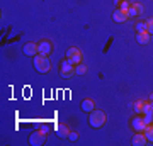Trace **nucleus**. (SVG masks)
I'll use <instances>...</instances> for the list:
<instances>
[{
  "label": "nucleus",
  "mask_w": 153,
  "mask_h": 146,
  "mask_svg": "<svg viewBox=\"0 0 153 146\" xmlns=\"http://www.w3.org/2000/svg\"><path fill=\"white\" fill-rule=\"evenodd\" d=\"M34 68H36L39 73H48V71L51 70L49 58L46 54H36V56H34Z\"/></svg>",
  "instance_id": "nucleus-1"
},
{
  "label": "nucleus",
  "mask_w": 153,
  "mask_h": 146,
  "mask_svg": "<svg viewBox=\"0 0 153 146\" xmlns=\"http://www.w3.org/2000/svg\"><path fill=\"white\" fill-rule=\"evenodd\" d=\"M88 122L92 127L99 129V127H102L105 124V114L102 110H92L90 112V117H88Z\"/></svg>",
  "instance_id": "nucleus-2"
},
{
  "label": "nucleus",
  "mask_w": 153,
  "mask_h": 146,
  "mask_svg": "<svg viewBox=\"0 0 153 146\" xmlns=\"http://www.w3.org/2000/svg\"><path fill=\"white\" fill-rule=\"evenodd\" d=\"M46 138H48V133L44 129H39V131H34L33 134L29 136V143L33 146H41L46 143Z\"/></svg>",
  "instance_id": "nucleus-3"
},
{
  "label": "nucleus",
  "mask_w": 153,
  "mask_h": 146,
  "mask_svg": "<svg viewBox=\"0 0 153 146\" xmlns=\"http://www.w3.org/2000/svg\"><path fill=\"white\" fill-rule=\"evenodd\" d=\"M66 60L70 61L71 65H80L82 63V51L78 48H70L66 51Z\"/></svg>",
  "instance_id": "nucleus-4"
},
{
  "label": "nucleus",
  "mask_w": 153,
  "mask_h": 146,
  "mask_svg": "<svg viewBox=\"0 0 153 146\" xmlns=\"http://www.w3.org/2000/svg\"><path fill=\"white\" fill-rule=\"evenodd\" d=\"M60 73H61V76H63V78H71L73 75H76V73H75V65H71L68 60L61 61Z\"/></svg>",
  "instance_id": "nucleus-5"
},
{
  "label": "nucleus",
  "mask_w": 153,
  "mask_h": 146,
  "mask_svg": "<svg viewBox=\"0 0 153 146\" xmlns=\"http://www.w3.org/2000/svg\"><path fill=\"white\" fill-rule=\"evenodd\" d=\"M131 126H133V129L136 131V133H143L145 127H146V122H145V119H143V116L138 114V117H134V119L131 121Z\"/></svg>",
  "instance_id": "nucleus-6"
},
{
  "label": "nucleus",
  "mask_w": 153,
  "mask_h": 146,
  "mask_svg": "<svg viewBox=\"0 0 153 146\" xmlns=\"http://www.w3.org/2000/svg\"><path fill=\"white\" fill-rule=\"evenodd\" d=\"M22 53L26 54V56H36V54H39L38 51V44H34V43H27V44H24V48H22Z\"/></svg>",
  "instance_id": "nucleus-7"
},
{
  "label": "nucleus",
  "mask_w": 153,
  "mask_h": 146,
  "mask_svg": "<svg viewBox=\"0 0 153 146\" xmlns=\"http://www.w3.org/2000/svg\"><path fill=\"white\" fill-rule=\"evenodd\" d=\"M112 19H114V22H126L129 19V14L124 12V10H121V9H116V10L112 12Z\"/></svg>",
  "instance_id": "nucleus-8"
},
{
  "label": "nucleus",
  "mask_w": 153,
  "mask_h": 146,
  "mask_svg": "<svg viewBox=\"0 0 153 146\" xmlns=\"http://www.w3.org/2000/svg\"><path fill=\"white\" fill-rule=\"evenodd\" d=\"M128 14H129V17L141 16V14H143V5H141V4H131V7L128 9Z\"/></svg>",
  "instance_id": "nucleus-9"
},
{
  "label": "nucleus",
  "mask_w": 153,
  "mask_h": 146,
  "mask_svg": "<svg viewBox=\"0 0 153 146\" xmlns=\"http://www.w3.org/2000/svg\"><path fill=\"white\" fill-rule=\"evenodd\" d=\"M38 51H39V54H46L48 56L49 53H51V43L49 41H41V43L38 44Z\"/></svg>",
  "instance_id": "nucleus-10"
},
{
  "label": "nucleus",
  "mask_w": 153,
  "mask_h": 146,
  "mask_svg": "<svg viewBox=\"0 0 153 146\" xmlns=\"http://www.w3.org/2000/svg\"><path fill=\"white\" fill-rule=\"evenodd\" d=\"M148 139H146V136H145V133H136L134 134V138H133V145L134 146H143V145H146Z\"/></svg>",
  "instance_id": "nucleus-11"
},
{
  "label": "nucleus",
  "mask_w": 153,
  "mask_h": 146,
  "mask_svg": "<svg viewBox=\"0 0 153 146\" xmlns=\"http://www.w3.org/2000/svg\"><path fill=\"white\" fill-rule=\"evenodd\" d=\"M136 41L140 44H148L150 43V33L148 31H141V33L136 34Z\"/></svg>",
  "instance_id": "nucleus-12"
},
{
  "label": "nucleus",
  "mask_w": 153,
  "mask_h": 146,
  "mask_svg": "<svg viewBox=\"0 0 153 146\" xmlns=\"http://www.w3.org/2000/svg\"><path fill=\"white\" fill-rule=\"evenodd\" d=\"M82 110L83 112H92L94 109H95V105H94V100H90V99H85V100H82Z\"/></svg>",
  "instance_id": "nucleus-13"
},
{
  "label": "nucleus",
  "mask_w": 153,
  "mask_h": 146,
  "mask_svg": "<svg viewBox=\"0 0 153 146\" xmlns=\"http://www.w3.org/2000/svg\"><path fill=\"white\" fill-rule=\"evenodd\" d=\"M56 133H58V138H68V134H70V129H68L65 124H58V127H56Z\"/></svg>",
  "instance_id": "nucleus-14"
},
{
  "label": "nucleus",
  "mask_w": 153,
  "mask_h": 146,
  "mask_svg": "<svg viewBox=\"0 0 153 146\" xmlns=\"http://www.w3.org/2000/svg\"><path fill=\"white\" fill-rule=\"evenodd\" d=\"M143 133H145V136H146V139L150 141V143H153V122L152 124H148Z\"/></svg>",
  "instance_id": "nucleus-15"
},
{
  "label": "nucleus",
  "mask_w": 153,
  "mask_h": 146,
  "mask_svg": "<svg viewBox=\"0 0 153 146\" xmlns=\"http://www.w3.org/2000/svg\"><path fill=\"white\" fill-rule=\"evenodd\" d=\"M143 107H145V102H143V100H138V102L134 104V112L143 116Z\"/></svg>",
  "instance_id": "nucleus-16"
},
{
  "label": "nucleus",
  "mask_w": 153,
  "mask_h": 146,
  "mask_svg": "<svg viewBox=\"0 0 153 146\" xmlns=\"http://www.w3.org/2000/svg\"><path fill=\"white\" fill-rule=\"evenodd\" d=\"M75 73H76V75H85V73H87V66L82 65V63H80V65H76L75 66Z\"/></svg>",
  "instance_id": "nucleus-17"
},
{
  "label": "nucleus",
  "mask_w": 153,
  "mask_h": 146,
  "mask_svg": "<svg viewBox=\"0 0 153 146\" xmlns=\"http://www.w3.org/2000/svg\"><path fill=\"white\" fill-rule=\"evenodd\" d=\"M129 7H131V4H129L128 0H123V2L119 4V9H121V10H124V12H128V9H129Z\"/></svg>",
  "instance_id": "nucleus-18"
},
{
  "label": "nucleus",
  "mask_w": 153,
  "mask_h": 146,
  "mask_svg": "<svg viewBox=\"0 0 153 146\" xmlns=\"http://www.w3.org/2000/svg\"><path fill=\"white\" fill-rule=\"evenodd\" d=\"M146 31H148V33H150V36H152V34H153V17H152V19H148V21H146Z\"/></svg>",
  "instance_id": "nucleus-19"
},
{
  "label": "nucleus",
  "mask_w": 153,
  "mask_h": 146,
  "mask_svg": "<svg viewBox=\"0 0 153 146\" xmlns=\"http://www.w3.org/2000/svg\"><path fill=\"white\" fill-rule=\"evenodd\" d=\"M134 27H136L138 33H141V31H146V22H138Z\"/></svg>",
  "instance_id": "nucleus-20"
},
{
  "label": "nucleus",
  "mask_w": 153,
  "mask_h": 146,
  "mask_svg": "<svg viewBox=\"0 0 153 146\" xmlns=\"http://www.w3.org/2000/svg\"><path fill=\"white\" fill-rule=\"evenodd\" d=\"M143 119H145L146 126H148V124H152V122H153V114H143Z\"/></svg>",
  "instance_id": "nucleus-21"
},
{
  "label": "nucleus",
  "mask_w": 153,
  "mask_h": 146,
  "mask_svg": "<svg viewBox=\"0 0 153 146\" xmlns=\"http://www.w3.org/2000/svg\"><path fill=\"white\" fill-rule=\"evenodd\" d=\"M68 139H70V141H76V139H78V134H76V133H70V134H68Z\"/></svg>",
  "instance_id": "nucleus-22"
},
{
  "label": "nucleus",
  "mask_w": 153,
  "mask_h": 146,
  "mask_svg": "<svg viewBox=\"0 0 153 146\" xmlns=\"http://www.w3.org/2000/svg\"><path fill=\"white\" fill-rule=\"evenodd\" d=\"M121 2H123V0H114V4H116V5H119Z\"/></svg>",
  "instance_id": "nucleus-23"
},
{
  "label": "nucleus",
  "mask_w": 153,
  "mask_h": 146,
  "mask_svg": "<svg viewBox=\"0 0 153 146\" xmlns=\"http://www.w3.org/2000/svg\"><path fill=\"white\" fill-rule=\"evenodd\" d=\"M150 100H152V102H153V93H152V95H150Z\"/></svg>",
  "instance_id": "nucleus-24"
}]
</instances>
